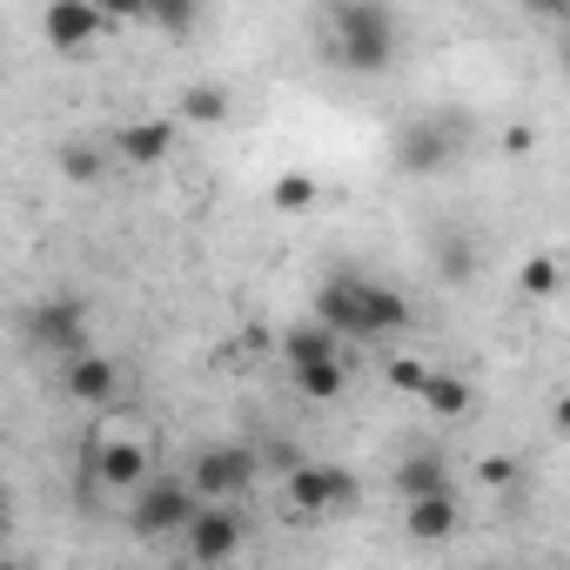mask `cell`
I'll return each instance as SVG.
<instances>
[{
  "instance_id": "1",
  "label": "cell",
  "mask_w": 570,
  "mask_h": 570,
  "mask_svg": "<svg viewBox=\"0 0 570 570\" xmlns=\"http://www.w3.org/2000/svg\"><path fill=\"white\" fill-rule=\"evenodd\" d=\"M316 316L336 336H356V343L410 330V303L396 289H383V282H370V275H330L323 289H316Z\"/></svg>"
},
{
  "instance_id": "2",
  "label": "cell",
  "mask_w": 570,
  "mask_h": 570,
  "mask_svg": "<svg viewBox=\"0 0 570 570\" xmlns=\"http://www.w3.org/2000/svg\"><path fill=\"white\" fill-rule=\"evenodd\" d=\"M330 48L350 75H383L396 61V14L383 0H336L330 14Z\"/></svg>"
},
{
  "instance_id": "3",
  "label": "cell",
  "mask_w": 570,
  "mask_h": 570,
  "mask_svg": "<svg viewBox=\"0 0 570 570\" xmlns=\"http://www.w3.org/2000/svg\"><path fill=\"white\" fill-rule=\"evenodd\" d=\"M255 476H262V456H255L248 443H215V450H202V456H195L188 490H195L202 503H235Z\"/></svg>"
},
{
  "instance_id": "4",
  "label": "cell",
  "mask_w": 570,
  "mask_h": 570,
  "mask_svg": "<svg viewBox=\"0 0 570 570\" xmlns=\"http://www.w3.org/2000/svg\"><path fill=\"white\" fill-rule=\"evenodd\" d=\"M195 503H202V497L188 490V476H141L128 523H135V537H168V530H181V523L195 517Z\"/></svg>"
},
{
  "instance_id": "5",
  "label": "cell",
  "mask_w": 570,
  "mask_h": 570,
  "mask_svg": "<svg viewBox=\"0 0 570 570\" xmlns=\"http://www.w3.org/2000/svg\"><path fill=\"white\" fill-rule=\"evenodd\" d=\"M28 343L48 350V356H75L88 350V303L81 296H48L28 309Z\"/></svg>"
},
{
  "instance_id": "6",
  "label": "cell",
  "mask_w": 570,
  "mask_h": 570,
  "mask_svg": "<svg viewBox=\"0 0 570 570\" xmlns=\"http://www.w3.org/2000/svg\"><path fill=\"white\" fill-rule=\"evenodd\" d=\"M289 503L303 517H330V510L356 503V476L330 470V463H289Z\"/></svg>"
},
{
  "instance_id": "7",
  "label": "cell",
  "mask_w": 570,
  "mask_h": 570,
  "mask_svg": "<svg viewBox=\"0 0 570 570\" xmlns=\"http://www.w3.org/2000/svg\"><path fill=\"white\" fill-rule=\"evenodd\" d=\"M181 530H188V557L195 563H228L242 550V517L228 503H195V517Z\"/></svg>"
},
{
  "instance_id": "8",
  "label": "cell",
  "mask_w": 570,
  "mask_h": 570,
  "mask_svg": "<svg viewBox=\"0 0 570 570\" xmlns=\"http://www.w3.org/2000/svg\"><path fill=\"white\" fill-rule=\"evenodd\" d=\"M41 28H48V48H55V55H81V48H95V41H101L108 14L95 8V0H55Z\"/></svg>"
},
{
  "instance_id": "9",
  "label": "cell",
  "mask_w": 570,
  "mask_h": 570,
  "mask_svg": "<svg viewBox=\"0 0 570 570\" xmlns=\"http://www.w3.org/2000/svg\"><path fill=\"white\" fill-rule=\"evenodd\" d=\"M81 456L95 463L101 490H135V483L148 476V443H128V436H115V443H88Z\"/></svg>"
},
{
  "instance_id": "10",
  "label": "cell",
  "mask_w": 570,
  "mask_h": 570,
  "mask_svg": "<svg viewBox=\"0 0 570 570\" xmlns=\"http://www.w3.org/2000/svg\"><path fill=\"white\" fill-rule=\"evenodd\" d=\"M396 161H403L410 175H436V168L450 161V141H443V128H436V121H416V128H403V135H396Z\"/></svg>"
},
{
  "instance_id": "11",
  "label": "cell",
  "mask_w": 570,
  "mask_h": 570,
  "mask_svg": "<svg viewBox=\"0 0 570 570\" xmlns=\"http://www.w3.org/2000/svg\"><path fill=\"white\" fill-rule=\"evenodd\" d=\"M115 383H121V376H115V363H108V356H95V350H75V356H68V396H81L88 410H95V403H108V396H115Z\"/></svg>"
},
{
  "instance_id": "12",
  "label": "cell",
  "mask_w": 570,
  "mask_h": 570,
  "mask_svg": "<svg viewBox=\"0 0 570 570\" xmlns=\"http://www.w3.org/2000/svg\"><path fill=\"white\" fill-rule=\"evenodd\" d=\"M403 503H410V537H416V543H443V537L463 523L450 490H430V497H403Z\"/></svg>"
},
{
  "instance_id": "13",
  "label": "cell",
  "mask_w": 570,
  "mask_h": 570,
  "mask_svg": "<svg viewBox=\"0 0 570 570\" xmlns=\"http://www.w3.org/2000/svg\"><path fill=\"white\" fill-rule=\"evenodd\" d=\"M115 148H121V161H141V168H155V161L175 148V121H128V128L115 135Z\"/></svg>"
},
{
  "instance_id": "14",
  "label": "cell",
  "mask_w": 570,
  "mask_h": 570,
  "mask_svg": "<svg viewBox=\"0 0 570 570\" xmlns=\"http://www.w3.org/2000/svg\"><path fill=\"white\" fill-rule=\"evenodd\" d=\"M282 356H289V370L296 363H316V356H343V336L316 316V323H296V330H282V343H275Z\"/></svg>"
},
{
  "instance_id": "15",
  "label": "cell",
  "mask_w": 570,
  "mask_h": 570,
  "mask_svg": "<svg viewBox=\"0 0 570 570\" xmlns=\"http://www.w3.org/2000/svg\"><path fill=\"white\" fill-rule=\"evenodd\" d=\"M343 356H316V363H296V390L309 396V403H336L343 396Z\"/></svg>"
},
{
  "instance_id": "16",
  "label": "cell",
  "mask_w": 570,
  "mask_h": 570,
  "mask_svg": "<svg viewBox=\"0 0 570 570\" xmlns=\"http://www.w3.org/2000/svg\"><path fill=\"white\" fill-rule=\"evenodd\" d=\"M396 490H403V497H430V490H450V470H443V456H410V463L396 470Z\"/></svg>"
},
{
  "instance_id": "17",
  "label": "cell",
  "mask_w": 570,
  "mask_h": 570,
  "mask_svg": "<svg viewBox=\"0 0 570 570\" xmlns=\"http://www.w3.org/2000/svg\"><path fill=\"white\" fill-rule=\"evenodd\" d=\"M268 202H275L282 215H303V208H316V175H303V168H289V175H275Z\"/></svg>"
},
{
  "instance_id": "18",
  "label": "cell",
  "mask_w": 570,
  "mask_h": 570,
  "mask_svg": "<svg viewBox=\"0 0 570 570\" xmlns=\"http://www.w3.org/2000/svg\"><path fill=\"white\" fill-rule=\"evenodd\" d=\"M423 403H430L436 416H470V383H463V376H430V383H423Z\"/></svg>"
},
{
  "instance_id": "19",
  "label": "cell",
  "mask_w": 570,
  "mask_h": 570,
  "mask_svg": "<svg viewBox=\"0 0 570 570\" xmlns=\"http://www.w3.org/2000/svg\"><path fill=\"white\" fill-rule=\"evenodd\" d=\"M181 121H195V128L228 121V95H222V88H188V95H181Z\"/></svg>"
},
{
  "instance_id": "20",
  "label": "cell",
  "mask_w": 570,
  "mask_h": 570,
  "mask_svg": "<svg viewBox=\"0 0 570 570\" xmlns=\"http://www.w3.org/2000/svg\"><path fill=\"white\" fill-rule=\"evenodd\" d=\"M195 8H202V0H148V21L168 28V35H188L195 28Z\"/></svg>"
},
{
  "instance_id": "21",
  "label": "cell",
  "mask_w": 570,
  "mask_h": 570,
  "mask_svg": "<svg viewBox=\"0 0 570 570\" xmlns=\"http://www.w3.org/2000/svg\"><path fill=\"white\" fill-rule=\"evenodd\" d=\"M61 175H68L75 188H88V181H101V155L81 148V141H68V148H61Z\"/></svg>"
},
{
  "instance_id": "22",
  "label": "cell",
  "mask_w": 570,
  "mask_h": 570,
  "mask_svg": "<svg viewBox=\"0 0 570 570\" xmlns=\"http://www.w3.org/2000/svg\"><path fill=\"white\" fill-rule=\"evenodd\" d=\"M523 296H537V303L557 296V262H550V255H530V262H523Z\"/></svg>"
},
{
  "instance_id": "23",
  "label": "cell",
  "mask_w": 570,
  "mask_h": 570,
  "mask_svg": "<svg viewBox=\"0 0 570 570\" xmlns=\"http://www.w3.org/2000/svg\"><path fill=\"white\" fill-rule=\"evenodd\" d=\"M390 383H396V390H410V396H423V383H430V363H416V356H396V363H390Z\"/></svg>"
},
{
  "instance_id": "24",
  "label": "cell",
  "mask_w": 570,
  "mask_h": 570,
  "mask_svg": "<svg viewBox=\"0 0 570 570\" xmlns=\"http://www.w3.org/2000/svg\"><path fill=\"white\" fill-rule=\"evenodd\" d=\"M108 21H148V0H95Z\"/></svg>"
},
{
  "instance_id": "25",
  "label": "cell",
  "mask_w": 570,
  "mask_h": 570,
  "mask_svg": "<svg viewBox=\"0 0 570 570\" xmlns=\"http://www.w3.org/2000/svg\"><path fill=\"white\" fill-rule=\"evenodd\" d=\"M470 268H476V255H470L463 242H450V255H443V282H463Z\"/></svg>"
},
{
  "instance_id": "26",
  "label": "cell",
  "mask_w": 570,
  "mask_h": 570,
  "mask_svg": "<svg viewBox=\"0 0 570 570\" xmlns=\"http://www.w3.org/2000/svg\"><path fill=\"white\" fill-rule=\"evenodd\" d=\"M483 483L510 490V483H517V456H483Z\"/></svg>"
},
{
  "instance_id": "27",
  "label": "cell",
  "mask_w": 570,
  "mask_h": 570,
  "mask_svg": "<svg viewBox=\"0 0 570 570\" xmlns=\"http://www.w3.org/2000/svg\"><path fill=\"white\" fill-rule=\"evenodd\" d=\"M523 8L543 14V21H563V14H570V0H523Z\"/></svg>"
},
{
  "instance_id": "28",
  "label": "cell",
  "mask_w": 570,
  "mask_h": 570,
  "mask_svg": "<svg viewBox=\"0 0 570 570\" xmlns=\"http://www.w3.org/2000/svg\"><path fill=\"white\" fill-rule=\"evenodd\" d=\"M530 141H537L530 128H510V135H503V148H510V155H530Z\"/></svg>"
}]
</instances>
